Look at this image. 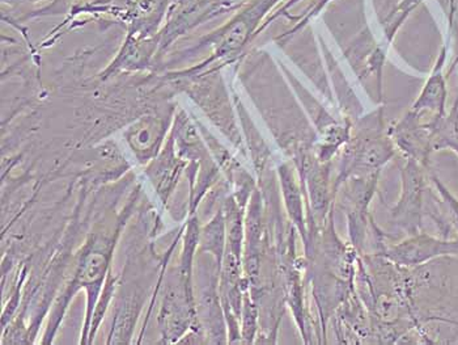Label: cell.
Returning <instances> with one entry per match:
<instances>
[{
    "instance_id": "1",
    "label": "cell",
    "mask_w": 458,
    "mask_h": 345,
    "mask_svg": "<svg viewBox=\"0 0 458 345\" xmlns=\"http://www.w3.org/2000/svg\"><path fill=\"white\" fill-rule=\"evenodd\" d=\"M377 254L397 267H420L441 257H458V237L449 239L420 231L392 245L380 242Z\"/></svg>"
},
{
    "instance_id": "7",
    "label": "cell",
    "mask_w": 458,
    "mask_h": 345,
    "mask_svg": "<svg viewBox=\"0 0 458 345\" xmlns=\"http://www.w3.org/2000/svg\"><path fill=\"white\" fill-rule=\"evenodd\" d=\"M225 220L222 211L202 231V245L205 250L210 251L216 256L217 268H222L225 257Z\"/></svg>"
},
{
    "instance_id": "5",
    "label": "cell",
    "mask_w": 458,
    "mask_h": 345,
    "mask_svg": "<svg viewBox=\"0 0 458 345\" xmlns=\"http://www.w3.org/2000/svg\"><path fill=\"white\" fill-rule=\"evenodd\" d=\"M279 177H281L283 196H284L285 208H287L288 216L293 220V225L301 234L305 242V247L308 245L307 220L304 216V203H302L301 188H300L295 174L288 166H282L279 168Z\"/></svg>"
},
{
    "instance_id": "2",
    "label": "cell",
    "mask_w": 458,
    "mask_h": 345,
    "mask_svg": "<svg viewBox=\"0 0 458 345\" xmlns=\"http://www.w3.org/2000/svg\"><path fill=\"white\" fill-rule=\"evenodd\" d=\"M400 200L392 209V222L409 236L423 231L424 194L427 191L426 167L407 160L401 169Z\"/></svg>"
},
{
    "instance_id": "6",
    "label": "cell",
    "mask_w": 458,
    "mask_h": 345,
    "mask_svg": "<svg viewBox=\"0 0 458 345\" xmlns=\"http://www.w3.org/2000/svg\"><path fill=\"white\" fill-rule=\"evenodd\" d=\"M444 56H441L439 61H437V66H435L432 75L429 76L428 82L424 87L422 95L418 99L415 103L414 110L415 115L424 112V110H429V112L435 113V120H440L444 117V110H445V81L443 78Z\"/></svg>"
},
{
    "instance_id": "9",
    "label": "cell",
    "mask_w": 458,
    "mask_h": 345,
    "mask_svg": "<svg viewBox=\"0 0 458 345\" xmlns=\"http://www.w3.org/2000/svg\"><path fill=\"white\" fill-rule=\"evenodd\" d=\"M429 180L434 184L435 189H437V194L443 203L444 211H445L446 220H443V230L445 231V236L448 237V231L451 229L458 233V199L454 196L451 191L444 185L439 177L437 175H431Z\"/></svg>"
},
{
    "instance_id": "3",
    "label": "cell",
    "mask_w": 458,
    "mask_h": 345,
    "mask_svg": "<svg viewBox=\"0 0 458 345\" xmlns=\"http://www.w3.org/2000/svg\"><path fill=\"white\" fill-rule=\"evenodd\" d=\"M378 175L380 171L350 177L335 191L341 196L342 208L347 211L350 237L356 251H361L366 240L369 206L377 186Z\"/></svg>"
},
{
    "instance_id": "4",
    "label": "cell",
    "mask_w": 458,
    "mask_h": 345,
    "mask_svg": "<svg viewBox=\"0 0 458 345\" xmlns=\"http://www.w3.org/2000/svg\"><path fill=\"white\" fill-rule=\"evenodd\" d=\"M302 183L307 184L312 206V223L324 226L332 213V191H330V169L325 163L307 162L299 169Z\"/></svg>"
},
{
    "instance_id": "10",
    "label": "cell",
    "mask_w": 458,
    "mask_h": 345,
    "mask_svg": "<svg viewBox=\"0 0 458 345\" xmlns=\"http://www.w3.org/2000/svg\"><path fill=\"white\" fill-rule=\"evenodd\" d=\"M242 336L245 343H253L254 335L257 331V307L251 302L248 293H244V301H242Z\"/></svg>"
},
{
    "instance_id": "8",
    "label": "cell",
    "mask_w": 458,
    "mask_h": 345,
    "mask_svg": "<svg viewBox=\"0 0 458 345\" xmlns=\"http://www.w3.org/2000/svg\"><path fill=\"white\" fill-rule=\"evenodd\" d=\"M225 211H227L225 226H227L228 234V250L242 259L244 229H242V209L240 206L239 201L229 199Z\"/></svg>"
},
{
    "instance_id": "11",
    "label": "cell",
    "mask_w": 458,
    "mask_h": 345,
    "mask_svg": "<svg viewBox=\"0 0 458 345\" xmlns=\"http://www.w3.org/2000/svg\"><path fill=\"white\" fill-rule=\"evenodd\" d=\"M449 150H454V151L458 155V137L456 140L452 141L451 145H449Z\"/></svg>"
}]
</instances>
